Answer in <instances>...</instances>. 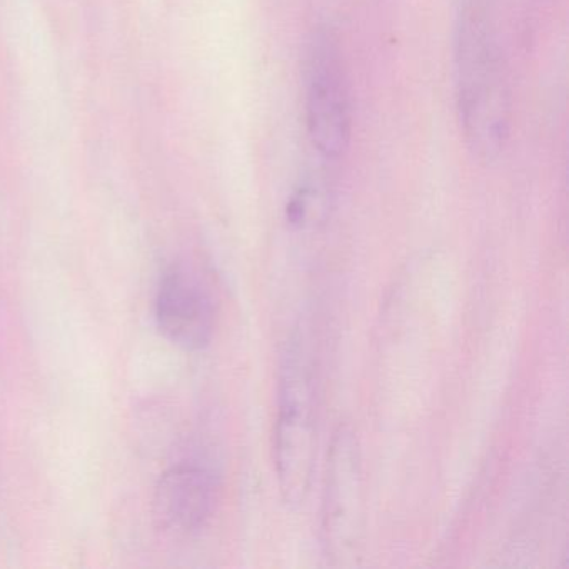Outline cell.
I'll return each mask as SVG.
<instances>
[{
  "mask_svg": "<svg viewBox=\"0 0 569 569\" xmlns=\"http://www.w3.org/2000/svg\"><path fill=\"white\" fill-rule=\"evenodd\" d=\"M305 118L312 148L329 161L348 152L352 138L351 88L335 32L318 28L305 54Z\"/></svg>",
  "mask_w": 569,
  "mask_h": 569,
  "instance_id": "obj_3",
  "label": "cell"
},
{
  "mask_svg": "<svg viewBox=\"0 0 569 569\" xmlns=\"http://www.w3.org/2000/svg\"><path fill=\"white\" fill-rule=\"evenodd\" d=\"M156 322L161 335L184 351H202L211 342L214 302L202 282L182 266H171L159 282Z\"/></svg>",
  "mask_w": 569,
  "mask_h": 569,
  "instance_id": "obj_5",
  "label": "cell"
},
{
  "mask_svg": "<svg viewBox=\"0 0 569 569\" xmlns=\"http://www.w3.org/2000/svg\"><path fill=\"white\" fill-rule=\"evenodd\" d=\"M216 499L214 472L196 462H181L159 478L152 496V515L164 531L189 535L211 518Z\"/></svg>",
  "mask_w": 569,
  "mask_h": 569,
  "instance_id": "obj_6",
  "label": "cell"
},
{
  "mask_svg": "<svg viewBox=\"0 0 569 569\" xmlns=\"http://www.w3.org/2000/svg\"><path fill=\"white\" fill-rule=\"evenodd\" d=\"M362 466L358 439L349 426H339L329 446L322 492V545L332 565H348L362 539Z\"/></svg>",
  "mask_w": 569,
  "mask_h": 569,
  "instance_id": "obj_4",
  "label": "cell"
},
{
  "mask_svg": "<svg viewBox=\"0 0 569 569\" xmlns=\"http://www.w3.org/2000/svg\"><path fill=\"white\" fill-rule=\"evenodd\" d=\"M489 0H458L455 21L456 111L466 148L482 162L505 152L512 98Z\"/></svg>",
  "mask_w": 569,
  "mask_h": 569,
  "instance_id": "obj_1",
  "label": "cell"
},
{
  "mask_svg": "<svg viewBox=\"0 0 569 569\" xmlns=\"http://www.w3.org/2000/svg\"><path fill=\"white\" fill-rule=\"evenodd\" d=\"M316 366L308 335L296 328L286 342L279 371L274 465L288 506H301L311 488L316 445Z\"/></svg>",
  "mask_w": 569,
  "mask_h": 569,
  "instance_id": "obj_2",
  "label": "cell"
}]
</instances>
